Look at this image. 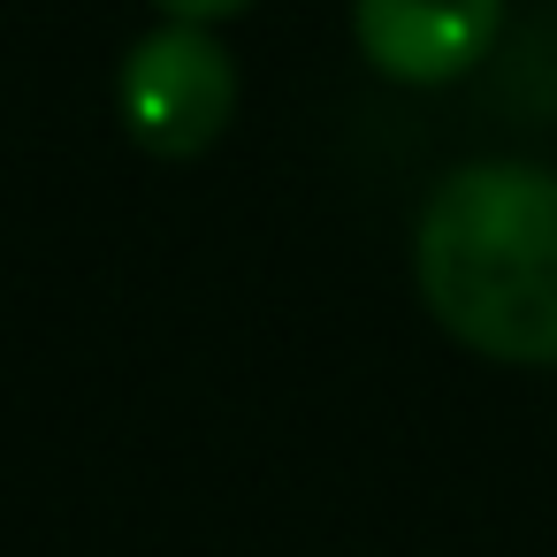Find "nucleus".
<instances>
[{"instance_id": "obj_2", "label": "nucleus", "mask_w": 557, "mask_h": 557, "mask_svg": "<svg viewBox=\"0 0 557 557\" xmlns=\"http://www.w3.org/2000/svg\"><path fill=\"white\" fill-rule=\"evenodd\" d=\"M115 115L138 153L153 161H199L237 123V62L214 39V24L161 16L115 70Z\"/></svg>"}, {"instance_id": "obj_4", "label": "nucleus", "mask_w": 557, "mask_h": 557, "mask_svg": "<svg viewBox=\"0 0 557 557\" xmlns=\"http://www.w3.org/2000/svg\"><path fill=\"white\" fill-rule=\"evenodd\" d=\"M161 16H176V24H230V16H245L252 0H153Z\"/></svg>"}, {"instance_id": "obj_1", "label": "nucleus", "mask_w": 557, "mask_h": 557, "mask_svg": "<svg viewBox=\"0 0 557 557\" xmlns=\"http://www.w3.org/2000/svg\"><path fill=\"white\" fill-rule=\"evenodd\" d=\"M412 283L466 351L496 367H557V169H450L420 207Z\"/></svg>"}, {"instance_id": "obj_3", "label": "nucleus", "mask_w": 557, "mask_h": 557, "mask_svg": "<svg viewBox=\"0 0 557 557\" xmlns=\"http://www.w3.org/2000/svg\"><path fill=\"white\" fill-rule=\"evenodd\" d=\"M351 39L389 85H458L504 39V0H351Z\"/></svg>"}]
</instances>
